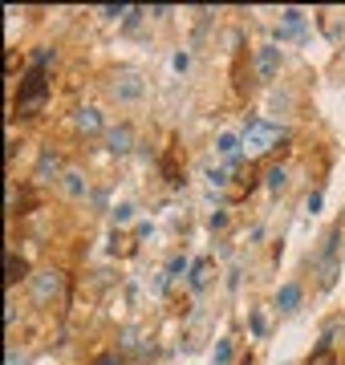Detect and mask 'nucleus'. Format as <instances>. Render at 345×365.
<instances>
[{
	"label": "nucleus",
	"mask_w": 345,
	"mask_h": 365,
	"mask_svg": "<svg viewBox=\"0 0 345 365\" xmlns=\"http://www.w3.org/2000/svg\"><path fill=\"white\" fill-rule=\"evenodd\" d=\"M138 20H143V8H126V29H134Z\"/></svg>",
	"instance_id": "obj_22"
},
{
	"label": "nucleus",
	"mask_w": 345,
	"mask_h": 365,
	"mask_svg": "<svg viewBox=\"0 0 345 365\" xmlns=\"http://www.w3.org/2000/svg\"><path fill=\"white\" fill-rule=\"evenodd\" d=\"M53 61H57V53H53L49 45H37L33 49V69H49Z\"/></svg>",
	"instance_id": "obj_13"
},
{
	"label": "nucleus",
	"mask_w": 345,
	"mask_h": 365,
	"mask_svg": "<svg viewBox=\"0 0 345 365\" xmlns=\"http://www.w3.org/2000/svg\"><path fill=\"white\" fill-rule=\"evenodd\" d=\"M61 187H66L69 199H85V195H90V182H85L82 171H66V175H61Z\"/></svg>",
	"instance_id": "obj_10"
},
{
	"label": "nucleus",
	"mask_w": 345,
	"mask_h": 365,
	"mask_svg": "<svg viewBox=\"0 0 345 365\" xmlns=\"http://www.w3.org/2000/svg\"><path fill=\"white\" fill-rule=\"evenodd\" d=\"M114 219H118V223H131V219H134V207H131V203L114 207Z\"/></svg>",
	"instance_id": "obj_19"
},
{
	"label": "nucleus",
	"mask_w": 345,
	"mask_h": 365,
	"mask_svg": "<svg viewBox=\"0 0 345 365\" xmlns=\"http://www.w3.org/2000/svg\"><path fill=\"white\" fill-rule=\"evenodd\" d=\"M45 98H49V78H45V69H29L25 82H20V89H17L13 110H17L20 118H33V114H41Z\"/></svg>",
	"instance_id": "obj_1"
},
{
	"label": "nucleus",
	"mask_w": 345,
	"mask_h": 365,
	"mask_svg": "<svg viewBox=\"0 0 345 365\" xmlns=\"http://www.w3.org/2000/svg\"><path fill=\"white\" fill-rule=\"evenodd\" d=\"M215 150L224 154V163H228V171H236V166H240V138H236V134H219V142H215Z\"/></svg>",
	"instance_id": "obj_9"
},
{
	"label": "nucleus",
	"mask_w": 345,
	"mask_h": 365,
	"mask_svg": "<svg viewBox=\"0 0 345 365\" xmlns=\"http://www.w3.org/2000/svg\"><path fill=\"white\" fill-rule=\"evenodd\" d=\"M277 69H280V49L277 45H260V49H256V78H260V82H272Z\"/></svg>",
	"instance_id": "obj_5"
},
{
	"label": "nucleus",
	"mask_w": 345,
	"mask_h": 365,
	"mask_svg": "<svg viewBox=\"0 0 345 365\" xmlns=\"http://www.w3.org/2000/svg\"><path fill=\"white\" fill-rule=\"evenodd\" d=\"M143 89H147V85H143V73H138V69H118L114 85H110V94H114L118 101H138Z\"/></svg>",
	"instance_id": "obj_3"
},
{
	"label": "nucleus",
	"mask_w": 345,
	"mask_h": 365,
	"mask_svg": "<svg viewBox=\"0 0 345 365\" xmlns=\"http://www.w3.org/2000/svg\"><path fill=\"white\" fill-rule=\"evenodd\" d=\"M57 175H61V159H57V150H41V154H37L33 179H37V182H53Z\"/></svg>",
	"instance_id": "obj_6"
},
{
	"label": "nucleus",
	"mask_w": 345,
	"mask_h": 365,
	"mask_svg": "<svg viewBox=\"0 0 345 365\" xmlns=\"http://www.w3.org/2000/svg\"><path fill=\"white\" fill-rule=\"evenodd\" d=\"M131 147H134L131 126H110V130H106V150H110V154H131Z\"/></svg>",
	"instance_id": "obj_7"
},
{
	"label": "nucleus",
	"mask_w": 345,
	"mask_h": 365,
	"mask_svg": "<svg viewBox=\"0 0 345 365\" xmlns=\"http://www.w3.org/2000/svg\"><path fill=\"white\" fill-rule=\"evenodd\" d=\"M277 142H284V134H280L272 122L252 118V122L244 126V154H264V150H272Z\"/></svg>",
	"instance_id": "obj_2"
},
{
	"label": "nucleus",
	"mask_w": 345,
	"mask_h": 365,
	"mask_svg": "<svg viewBox=\"0 0 345 365\" xmlns=\"http://www.w3.org/2000/svg\"><path fill=\"white\" fill-rule=\"evenodd\" d=\"M228 357H231V341H219L215 345V365H228Z\"/></svg>",
	"instance_id": "obj_18"
},
{
	"label": "nucleus",
	"mask_w": 345,
	"mask_h": 365,
	"mask_svg": "<svg viewBox=\"0 0 345 365\" xmlns=\"http://www.w3.org/2000/svg\"><path fill=\"white\" fill-rule=\"evenodd\" d=\"M94 365H122V361H118V357H98Z\"/></svg>",
	"instance_id": "obj_25"
},
{
	"label": "nucleus",
	"mask_w": 345,
	"mask_h": 365,
	"mask_svg": "<svg viewBox=\"0 0 345 365\" xmlns=\"http://www.w3.org/2000/svg\"><path fill=\"white\" fill-rule=\"evenodd\" d=\"M207 272H212V264H207V260H199V264L191 268V288H195V292L207 284Z\"/></svg>",
	"instance_id": "obj_15"
},
{
	"label": "nucleus",
	"mask_w": 345,
	"mask_h": 365,
	"mask_svg": "<svg viewBox=\"0 0 345 365\" xmlns=\"http://www.w3.org/2000/svg\"><path fill=\"white\" fill-rule=\"evenodd\" d=\"M25 272H29V264L20 260L17 252H8V256H4V284H8V288L20 284V280H25Z\"/></svg>",
	"instance_id": "obj_11"
},
{
	"label": "nucleus",
	"mask_w": 345,
	"mask_h": 365,
	"mask_svg": "<svg viewBox=\"0 0 345 365\" xmlns=\"http://www.w3.org/2000/svg\"><path fill=\"white\" fill-rule=\"evenodd\" d=\"M179 272H187V260H183V256H175V260H171V264H167V280H175V276H179Z\"/></svg>",
	"instance_id": "obj_16"
},
{
	"label": "nucleus",
	"mask_w": 345,
	"mask_h": 365,
	"mask_svg": "<svg viewBox=\"0 0 345 365\" xmlns=\"http://www.w3.org/2000/svg\"><path fill=\"white\" fill-rule=\"evenodd\" d=\"M8 365H25V357H17V349H8Z\"/></svg>",
	"instance_id": "obj_24"
},
{
	"label": "nucleus",
	"mask_w": 345,
	"mask_h": 365,
	"mask_svg": "<svg viewBox=\"0 0 345 365\" xmlns=\"http://www.w3.org/2000/svg\"><path fill=\"white\" fill-rule=\"evenodd\" d=\"M284 187H289V171H284V166H272V171H268V191H284Z\"/></svg>",
	"instance_id": "obj_14"
},
{
	"label": "nucleus",
	"mask_w": 345,
	"mask_h": 365,
	"mask_svg": "<svg viewBox=\"0 0 345 365\" xmlns=\"http://www.w3.org/2000/svg\"><path fill=\"white\" fill-rule=\"evenodd\" d=\"M252 333H256V337H264V333H268V321H264L260 313H252Z\"/></svg>",
	"instance_id": "obj_20"
},
{
	"label": "nucleus",
	"mask_w": 345,
	"mask_h": 365,
	"mask_svg": "<svg viewBox=\"0 0 345 365\" xmlns=\"http://www.w3.org/2000/svg\"><path fill=\"white\" fill-rule=\"evenodd\" d=\"M296 304H301V284H284L277 292V309L280 313H296Z\"/></svg>",
	"instance_id": "obj_12"
},
{
	"label": "nucleus",
	"mask_w": 345,
	"mask_h": 365,
	"mask_svg": "<svg viewBox=\"0 0 345 365\" xmlns=\"http://www.w3.org/2000/svg\"><path fill=\"white\" fill-rule=\"evenodd\" d=\"M57 292H61V272H37L33 276V300L37 304H49L53 297H57Z\"/></svg>",
	"instance_id": "obj_4"
},
{
	"label": "nucleus",
	"mask_w": 345,
	"mask_h": 365,
	"mask_svg": "<svg viewBox=\"0 0 345 365\" xmlns=\"http://www.w3.org/2000/svg\"><path fill=\"white\" fill-rule=\"evenodd\" d=\"M187 66H191V57H187V53H175V69H179V73H183V69H187Z\"/></svg>",
	"instance_id": "obj_23"
},
{
	"label": "nucleus",
	"mask_w": 345,
	"mask_h": 365,
	"mask_svg": "<svg viewBox=\"0 0 345 365\" xmlns=\"http://www.w3.org/2000/svg\"><path fill=\"white\" fill-rule=\"evenodd\" d=\"M228 166H219V171H207V182H212V187H224V182H228Z\"/></svg>",
	"instance_id": "obj_17"
},
{
	"label": "nucleus",
	"mask_w": 345,
	"mask_h": 365,
	"mask_svg": "<svg viewBox=\"0 0 345 365\" xmlns=\"http://www.w3.org/2000/svg\"><path fill=\"white\" fill-rule=\"evenodd\" d=\"M73 126H78L82 134H98L102 130V110H98V106H85V110H78V114H73Z\"/></svg>",
	"instance_id": "obj_8"
},
{
	"label": "nucleus",
	"mask_w": 345,
	"mask_h": 365,
	"mask_svg": "<svg viewBox=\"0 0 345 365\" xmlns=\"http://www.w3.org/2000/svg\"><path fill=\"white\" fill-rule=\"evenodd\" d=\"M305 211H313V216H317V211H321V191H313L309 199H305Z\"/></svg>",
	"instance_id": "obj_21"
}]
</instances>
